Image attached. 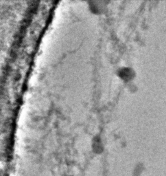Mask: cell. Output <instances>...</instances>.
<instances>
[{
    "instance_id": "obj_1",
    "label": "cell",
    "mask_w": 166,
    "mask_h": 176,
    "mask_svg": "<svg viewBox=\"0 0 166 176\" xmlns=\"http://www.w3.org/2000/svg\"><path fill=\"white\" fill-rule=\"evenodd\" d=\"M88 7L91 12L96 15L102 14L105 13L107 1H88Z\"/></svg>"
},
{
    "instance_id": "obj_2",
    "label": "cell",
    "mask_w": 166,
    "mask_h": 176,
    "mask_svg": "<svg viewBox=\"0 0 166 176\" xmlns=\"http://www.w3.org/2000/svg\"><path fill=\"white\" fill-rule=\"evenodd\" d=\"M92 146L93 149L95 151V152L96 153H100L102 152L103 149L102 143V140L101 138L98 136V135H96L93 139L92 142Z\"/></svg>"
}]
</instances>
